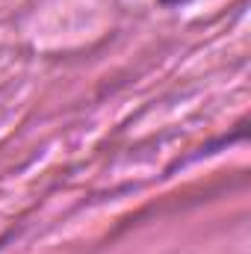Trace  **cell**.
I'll return each instance as SVG.
<instances>
[{
    "label": "cell",
    "instance_id": "cell-1",
    "mask_svg": "<svg viewBox=\"0 0 251 254\" xmlns=\"http://www.w3.org/2000/svg\"><path fill=\"white\" fill-rule=\"evenodd\" d=\"M163 3H187V0H163Z\"/></svg>",
    "mask_w": 251,
    "mask_h": 254
}]
</instances>
